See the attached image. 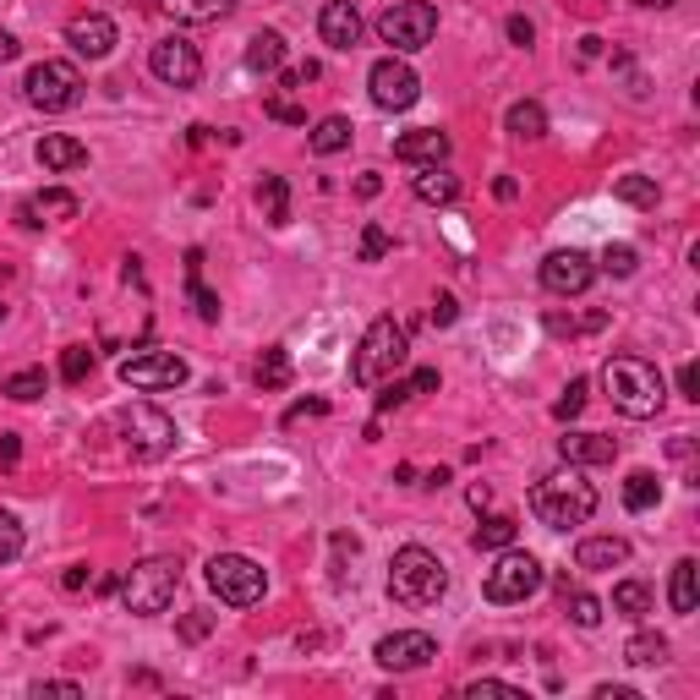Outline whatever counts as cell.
I'll use <instances>...</instances> for the list:
<instances>
[{
  "instance_id": "1",
  "label": "cell",
  "mask_w": 700,
  "mask_h": 700,
  "mask_svg": "<svg viewBox=\"0 0 700 700\" xmlns=\"http://www.w3.org/2000/svg\"><path fill=\"white\" fill-rule=\"evenodd\" d=\"M602 389H607L613 411L629 417V422H651V417L662 411V400H667L662 373H656L651 362H640V357H613V362L602 367Z\"/></svg>"
},
{
  "instance_id": "2",
  "label": "cell",
  "mask_w": 700,
  "mask_h": 700,
  "mask_svg": "<svg viewBox=\"0 0 700 700\" xmlns=\"http://www.w3.org/2000/svg\"><path fill=\"white\" fill-rule=\"evenodd\" d=\"M531 515L547 526V531H569V526H586L596 515V487L580 476V466L569 471H553L531 487Z\"/></svg>"
},
{
  "instance_id": "3",
  "label": "cell",
  "mask_w": 700,
  "mask_h": 700,
  "mask_svg": "<svg viewBox=\"0 0 700 700\" xmlns=\"http://www.w3.org/2000/svg\"><path fill=\"white\" fill-rule=\"evenodd\" d=\"M444 591H449V569H444L438 553H427V547L411 542V547H400V553L389 558V596H395L400 607H411V613L438 607Z\"/></svg>"
},
{
  "instance_id": "4",
  "label": "cell",
  "mask_w": 700,
  "mask_h": 700,
  "mask_svg": "<svg viewBox=\"0 0 700 700\" xmlns=\"http://www.w3.org/2000/svg\"><path fill=\"white\" fill-rule=\"evenodd\" d=\"M406 357H411V334H406V323L378 317V323L362 334L357 357H350V378H357L362 389H373V384L395 378V373L406 367Z\"/></svg>"
},
{
  "instance_id": "5",
  "label": "cell",
  "mask_w": 700,
  "mask_h": 700,
  "mask_svg": "<svg viewBox=\"0 0 700 700\" xmlns=\"http://www.w3.org/2000/svg\"><path fill=\"white\" fill-rule=\"evenodd\" d=\"M176 591H181V558H143L121 580V602L137 618H159L176 602Z\"/></svg>"
},
{
  "instance_id": "6",
  "label": "cell",
  "mask_w": 700,
  "mask_h": 700,
  "mask_svg": "<svg viewBox=\"0 0 700 700\" xmlns=\"http://www.w3.org/2000/svg\"><path fill=\"white\" fill-rule=\"evenodd\" d=\"M208 591H214L225 607H252V602H263L268 575H263V564L246 558V553H214V558H208Z\"/></svg>"
},
{
  "instance_id": "7",
  "label": "cell",
  "mask_w": 700,
  "mask_h": 700,
  "mask_svg": "<svg viewBox=\"0 0 700 700\" xmlns=\"http://www.w3.org/2000/svg\"><path fill=\"white\" fill-rule=\"evenodd\" d=\"M482 591H487V602H498V607L531 602V596L542 591V564L509 542V547H498V558H493V569H487Z\"/></svg>"
},
{
  "instance_id": "8",
  "label": "cell",
  "mask_w": 700,
  "mask_h": 700,
  "mask_svg": "<svg viewBox=\"0 0 700 700\" xmlns=\"http://www.w3.org/2000/svg\"><path fill=\"white\" fill-rule=\"evenodd\" d=\"M116 427H121V444H126L132 460H159V455L176 449V422L154 406H121Z\"/></svg>"
},
{
  "instance_id": "9",
  "label": "cell",
  "mask_w": 700,
  "mask_h": 700,
  "mask_svg": "<svg viewBox=\"0 0 700 700\" xmlns=\"http://www.w3.org/2000/svg\"><path fill=\"white\" fill-rule=\"evenodd\" d=\"M23 94H28L34 110L61 116V110H72V105L83 99V72H77L72 61H39V67H28Z\"/></svg>"
},
{
  "instance_id": "10",
  "label": "cell",
  "mask_w": 700,
  "mask_h": 700,
  "mask_svg": "<svg viewBox=\"0 0 700 700\" xmlns=\"http://www.w3.org/2000/svg\"><path fill=\"white\" fill-rule=\"evenodd\" d=\"M433 34H438V12L427 7V0H406V7H389V12L378 17V39L395 45V56L427 50Z\"/></svg>"
},
{
  "instance_id": "11",
  "label": "cell",
  "mask_w": 700,
  "mask_h": 700,
  "mask_svg": "<svg viewBox=\"0 0 700 700\" xmlns=\"http://www.w3.org/2000/svg\"><path fill=\"white\" fill-rule=\"evenodd\" d=\"M192 378V367L176 357V350H148V357H126L121 362V384L137 395H159V389H181Z\"/></svg>"
},
{
  "instance_id": "12",
  "label": "cell",
  "mask_w": 700,
  "mask_h": 700,
  "mask_svg": "<svg viewBox=\"0 0 700 700\" xmlns=\"http://www.w3.org/2000/svg\"><path fill=\"white\" fill-rule=\"evenodd\" d=\"M367 94H373L378 110H411L422 99V77L406 67V56H384L367 72Z\"/></svg>"
},
{
  "instance_id": "13",
  "label": "cell",
  "mask_w": 700,
  "mask_h": 700,
  "mask_svg": "<svg viewBox=\"0 0 700 700\" xmlns=\"http://www.w3.org/2000/svg\"><path fill=\"white\" fill-rule=\"evenodd\" d=\"M148 72L170 88H197L203 83V56H197L192 39H159L148 50Z\"/></svg>"
},
{
  "instance_id": "14",
  "label": "cell",
  "mask_w": 700,
  "mask_h": 700,
  "mask_svg": "<svg viewBox=\"0 0 700 700\" xmlns=\"http://www.w3.org/2000/svg\"><path fill=\"white\" fill-rule=\"evenodd\" d=\"M373 656H378V667H389V673H417V667H427V662L438 656V640H433L427 629H400V635H384V640L373 645Z\"/></svg>"
},
{
  "instance_id": "15",
  "label": "cell",
  "mask_w": 700,
  "mask_h": 700,
  "mask_svg": "<svg viewBox=\"0 0 700 700\" xmlns=\"http://www.w3.org/2000/svg\"><path fill=\"white\" fill-rule=\"evenodd\" d=\"M591 279H596V263L580 246H558L542 257V285L553 295H580V290H591Z\"/></svg>"
},
{
  "instance_id": "16",
  "label": "cell",
  "mask_w": 700,
  "mask_h": 700,
  "mask_svg": "<svg viewBox=\"0 0 700 700\" xmlns=\"http://www.w3.org/2000/svg\"><path fill=\"white\" fill-rule=\"evenodd\" d=\"M317 39L328 50H357L362 45V12L350 7V0H328V7L317 12Z\"/></svg>"
},
{
  "instance_id": "17",
  "label": "cell",
  "mask_w": 700,
  "mask_h": 700,
  "mask_svg": "<svg viewBox=\"0 0 700 700\" xmlns=\"http://www.w3.org/2000/svg\"><path fill=\"white\" fill-rule=\"evenodd\" d=\"M67 45H72L77 56H88V61H105V56L116 50V23H110L105 12L72 17V23H67Z\"/></svg>"
},
{
  "instance_id": "18",
  "label": "cell",
  "mask_w": 700,
  "mask_h": 700,
  "mask_svg": "<svg viewBox=\"0 0 700 700\" xmlns=\"http://www.w3.org/2000/svg\"><path fill=\"white\" fill-rule=\"evenodd\" d=\"M395 159H400V165H417V170H427V165H444V159H449V132H438V126L406 132V137L395 143Z\"/></svg>"
},
{
  "instance_id": "19",
  "label": "cell",
  "mask_w": 700,
  "mask_h": 700,
  "mask_svg": "<svg viewBox=\"0 0 700 700\" xmlns=\"http://www.w3.org/2000/svg\"><path fill=\"white\" fill-rule=\"evenodd\" d=\"M17 219H23L28 230H39V225H67V219H77V197H72V192H61V186L34 192V197L17 208Z\"/></svg>"
},
{
  "instance_id": "20",
  "label": "cell",
  "mask_w": 700,
  "mask_h": 700,
  "mask_svg": "<svg viewBox=\"0 0 700 700\" xmlns=\"http://www.w3.org/2000/svg\"><path fill=\"white\" fill-rule=\"evenodd\" d=\"M558 455H564L569 466H613V460H618V444L602 438V433H564V438H558Z\"/></svg>"
},
{
  "instance_id": "21",
  "label": "cell",
  "mask_w": 700,
  "mask_h": 700,
  "mask_svg": "<svg viewBox=\"0 0 700 700\" xmlns=\"http://www.w3.org/2000/svg\"><path fill=\"white\" fill-rule=\"evenodd\" d=\"M618 564H629V542L624 536H586L580 547H575V569H618Z\"/></svg>"
},
{
  "instance_id": "22",
  "label": "cell",
  "mask_w": 700,
  "mask_h": 700,
  "mask_svg": "<svg viewBox=\"0 0 700 700\" xmlns=\"http://www.w3.org/2000/svg\"><path fill=\"white\" fill-rule=\"evenodd\" d=\"M39 165L45 170H83L88 165V148L77 143V137H67V132H50V137H39Z\"/></svg>"
},
{
  "instance_id": "23",
  "label": "cell",
  "mask_w": 700,
  "mask_h": 700,
  "mask_svg": "<svg viewBox=\"0 0 700 700\" xmlns=\"http://www.w3.org/2000/svg\"><path fill=\"white\" fill-rule=\"evenodd\" d=\"M159 7H165V17H176V23H225L236 7H241V0H159Z\"/></svg>"
},
{
  "instance_id": "24",
  "label": "cell",
  "mask_w": 700,
  "mask_h": 700,
  "mask_svg": "<svg viewBox=\"0 0 700 700\" xmlns=\"http://www.w3.org/2000/svg\"><path fill=\"white\" fill-rule=\"evenodd\" d=\"M504 132L520 137V143H536V137H547V110H542L536 99H515V105L504 110Z\"/></svg>"
},
{
  "instance_id": "25",
  "label": "cell",
  "mask_w": 700,
  "mask_h": 700,
  "mask_svg": "<svg viewBox=\"0 0 700 700\" xmlns=\"http://www.w3.org/2000/svg\"><path fill=\"white\" fill-rule=\"evenodd\" d=\"M700 602V564L695 558H678L673 564V580H667V607L673 613H695Z\"/></svg>"
},
{
  "instance_id": "26",
  "label": "cell",
  "mask_w": 700,
  "mask_h": 700,
  "mask_svg": "<svg viewBox=\"0 0 700 700\" xmlns=\"http://www.w3.org/2000/svg\"><path fill=\"white\" fill-rule=\"evenodd\" d=\"M279 67H285V39H279V34H252V39H246V72L274 77Z\"/></svg>"
},
{
  "instance_id": "27",
  "label": "cell",
  "mask_w": 700,
  "mask_h": 700,
  "mask_svg": "<svg viewBox=\"0 0 700 700\" xmlns=\"http://www.w3.org/2000/svg\"><path fill=\"white\" fill-rule=\"evenodd\" d=\"M186 295H192V306H197V317L203 323H219V295L203 285V252H186Z\"/></svg>"
},
{
  "instance_id": "28",
  "label": "cell",
  "mask_w": 700,
  "mask_h": 700,
  "mask_svg": "<svg viewBox=\"0 0 700 700\" xmlns=\"http://www.w3.org/2000/svg\"><path fill=\"white\" fill-rule=\"evenodd\" d=\"M417 197H422V203H433V208H444V203H455V197H460V176H449L444 165H427V170L417 176Z\"/></svg>"
},
{
  "instance_id": "29",
  "label": "cell",
  "mask_w": 700,
  "mask_h": 700,
  "mask_svg": "<svg viewBox=\"0 0 700 700\" xmlns=\"http://www.w3.org/2000/svg\"><path fill=\"white\" fill-rule=\"evenodd\" d=\"M306 148H312L317 159H328V154H339V148H350V121H345V116H323V121L312 126V137H306Z\"/></svg>"
},
{
  "instance_id": "30",
  "label": "cell",
  "mask_w": 700,
  "mask_h": 700,
  "mask_svg": "<svg viewBox=\"0 0 700 700\" xmlns=\"http://www.w3.org/2000/svg\"><path fill=\"white\" fill-rule=\"evenodd\" d=\"M662 504V482L651 476V471H629L624 476V509L629 515H645V509H656Z\"/></svg>"
},
{
  "instance_id": "31",
  "label": "cell",
  "mask_w": 700,
  "mask_h": 700,
  "mask_svg": "<svg viewBox=\"0 0 700 700\" xmlns=\"http://www.w3.org/2000/svg\"><path fill=\"white\" fill-rule=\"evenodd\" d=\"M651 607H656L651 586H640V580H618V586H613V613H624V618H635V624H640Z\"/></svg>"
},
{
  "instance_id": "32",
  "label": "cell",
  "mask_w": 700,
  "mask_h": 700,
  "mask_svg": "<svg viewBox=\"0 0 700 700\" xmlns=\"http://www.w3.org/2000/svg\"><path fill=\"white\" fill-rule=\"evenodd\" d=\"M252 378H257V389H285V384H290V350H285V345H268Z\"/></svg>"
},
{
  "instance_id": "33",
  "label": "cell",
  "mask_w": 700,
  "mask_h": 700,
  "mask_svg": "<svg viewBox=\"0 0 700 700\" xmlns=\"http://www.w3.org/2000/svg\"><path fill=\"white\" fill-rule=\"evenodd\" d=\"M257 203H263L268 225H290V186H285V176H263Z\"/></svg>"
},
{
  "instance_id": "34",
  "label": "cell",
  "mask_w": 700,
  "mask_h": 700,
  "mask_svg": "<svg viewBox=\"0 0 700 700\" xmlns=\"http://www.w3.org/2000/svg\"><path fill=\"white\" fill-rule=\"evenodd\" d=\"M662 656H667V640H662V635H651V629L629 635V645H624V662H629V667H656Z\"/></svg>"
},
{
  "instance_id": "35",
  "label": "cell",
  "mask_w": 700,
  "mask_h": 700,
  "mask_svg": "<svg viewBox=\"0 0 700 700\" xmlns=\"http://www.w3.org/2000/svg\"><path fill=\"white\" fill-rule=\"evenodd\" d=\"M613 197L629 203V208H656V181H651V176H618Z\"/></svg>"
},
{
  "instance_id": "36",
  "label": "cell",
  "mask_w": 700,
  "mask_h": 700,
  "mask_svg": "<svg viewBox=\"0 0 700 700\" xmlns=\"http://www.w3.org/2000/svg\"><path fill=\"white\" fill-rule=\"evenodd\" d=\"M515 531H520V526H515V515H487V520L476 526V536H471V542H476V547H509V542H515Z\"/></svg>"
},
{
  "instance_id": "37",
  "label": "cell",
  "mask_w": 700,
  "mask_h": 700,
  "mask_svg": "<svg viewBox=\"0 0 700 700\" xmlns=\"http://www.w3.org/2000/svg\"><path fill=\"white\" fill-rule=\"evenodd\" d=\"M45 384H50V378H45L39 367H23V373H12L7 384H0V395H7V400H39Z\"/></svg>"
},
{
  "instance_id": "38",
  "label": "cell",
  "mask_w": 700,
  "mask_h": 700,
  "mask_svg": "<svg viewBox=\"0 0 700 700\" xmlns=\"http://www.w3.org/2000/svg\"><path fill=\"white\" fill-rule=\"evenodd\" d=\"M88 373H94V350H88V345H67V350H61V378H67V384H83Z\"/></svg>"
},
{
  "instance_id": "39",
  "label": "cell",
  "mask_w": 700,
  "mask_h": 700,
  "mask_svg": "<svg viewBox=\"0 0 700 700\" xmlns=\"http://www.w3.org/2000/svg\"><path fill=\"white\" fill-rule=\"evenodd\" d=\"M17 553H23V526H17L12 509H0V569H7Z\"/></svg>"
},
{
  "instance_id": "40",
  "label": "cell",
  "mask_w": 700,
  "mask_h": 700,
  "mask_svg": "<svg viewBox=\"0 0 700 700\" xmlns=\"http://www.w3.org/2000/svg\"><path fill=\"white\" fill-rule=\"evenodd\" d=\"M635 263H640V257H635V246H624V241H618V246H607V252H602V263H596V268H602V274H613V279H629V274H635Z\"/></svg>"
},
{
  "instance_id": "41",
  "label": "cell",
  "mask_w": 700,
  "mask_h": 700,
  "mask_svg": "<svg viewBox=\"0 0 700 700\" xmlns=\"http://www.w3.org/2000/svg\"><path fill=\"white\" fill-rule=\"evenodd\" d=\"M586 395H591V384H586V378H575V384H569V389L558 395V406H553V417H558V422H575V417L586 411Z\"/></svg>"
},
{
  "instance_id": "42",
  "label": "cell",
  "mask_w": 700,
  "mask_h": 700,
  "mask_svg": "<svg viewBox=\"0 0 700 700\" xmlns=\"http://www.w3.org/2000/svg\"><path fill=\"white\" fill-rule=\"evenodd\" d=\"M564 596H569V591H564ZM569 618H575L580 629H596V624H602V602L586 596V591H575V596H569Z\"/></svg>"
},
{
  "instance_id": "43",
  "label": "cell",
  "mask_w": 700,
  "mask_h": 700,
  "mask_svg": "<svg viewBox=\"0 0 700 700\" xmlns=\"http://www.w3.org/2000/svg\"><path fill=\"white\" fill-rule=\"evenodd\" d=\"M274 121H285V126H306V110L290 99V94H268V105H263Z\"/></svg>"
},
{
  "instance_id": "44",
  "label": "cell",
  "mask_w": 700,
  "mask_h": 700,
  "mask_svg": "<svg viewBox=\"0 0 700 700\" xmlns=\"http://www.w3.org/2000/svg\"><path fill=\"white\" fill-rule=\"evenodd\" d=\"M389 246H395V241H389V230H384V225H367V230H362V257H367V263H378Z\"/></svg>"
},
{
  "instance_id": "45",
  "label": "cell",
  "mask_w": 700,
  "mask_h": 700,
  "mask_svg": "<svg viewBox=\"0 0 700 700\" xmlns=\"http://www.w3.org/2000/svg\"><path fill=\"white\" fill-rule=\"evenodd\" d=\"M406 400H417L411 378H406V384H395V378H389V384H384V395H378V411H400Z\"/></svg>"
},
{
  "instance_id": "46",
  "label": "cell",
  "mask_w": 700,
  "mask_h": 700,
  "mask_svg": "<svg viewBox=\"0 0 700 700\" xmlns=\"http://www.w3.org/2000/svg\"><path fill=\"white\" fill-rule=\"evenodd\" d=\"M208 629H214V613H208V607H197V613L181 618V640H203Z\"/></svg>"
},
{
  "instance_id": "47",
  "label": "cell",
  "mask_w": 700,
  "mask_h": 700,
  "mask_svg": "<svg viewBox=\"0 0 700 700\" xmlns=\"http://www.w3.org/2000/svg\"><path fill=\"white\" fill-rule=\"evenodd\" d=\"M466 695H471V700H482V695H504V700H520V689H515V684H498V678H476V684H466Z\"/></svg>"
},
{
  "instance_id": "48",
  "label": "cell",
  "mask_w": 700,
  "mask_h": 700,
  "mask_svg": "<svg viewBox=\"0 0 700 700\" xmlns=\"http://www.w3.org/2000/svg\"><path fill=\"white\" fill-rule=\"evenodd\" d=\"M504 34H509V45H520V50H531V45H536V28H531L526 17H509V23H504Z\"/></svg>"
},
{
  "instance_id": "49",
  "label": "cell",
  "mask_w": 700,
  "mask_h": 700,
  "mask_svg": "<svg viewBox=\"0 0 700 700\" xmlns=\"http://www.w3.org/2000/svg\"><path fill=\"white\" fill-rule=\"evenodd\" d=\"M678 395H684V400H700V367H695V362L678 367Z\"/></svg>"
},
{
  "instance_id": "50",
  "label": "cell",
  "mask_w": 700,
  "mask_h": 700,
  "mask_svg": "<svg viewBox=\"0 0 700 700\" xmlns=\"http://www.w3.org/2000/svg\"><path fill=\"white\" fill-rule=\"evenodd\" d=\"M34 695H39V700H45V695H61V700H77L83 689H77L72 678H50V684H34Z\"/></svg>"
},
{
  "instance_id": "51",
  "label": "cell",
  "mask_w": 700,
  "mask_h": 700,
  "mask_svg": "<svg viewBox=\"0 0 700 700\" xmlns=\"http://www.w3.org/2000/svg\"><path fill=\"white\" fill-rule=\"evenodd\" d=\"M317 77H323V67L317 61H301L295 72H285V88H301V83H317Z\"/></svg>"
},
{
  "instance_id": "52",
  "label": "cell",
  "mask_w": 700,
  "mask_h": 700,
  "mask_svg": "<svg viewBox=\"0 0 700 700\" xmlns=\"http://www.w3.org/2000/svg\"><path fill=\"white\" fill-rule=\"evenodd\" d=\"M455 312H460V306H455V295H438V301H433V312H427V317H433V323H438V328H449V323H455Z\"/></svg>"
},
{
  "instance_id": "53",
  "label": "cell",
  "mask_w": 700,
  "mask_h": 700,
  "mask_svg": "<svg viewBox=\"0 0 700 700\" xmlns=\"http://www.w3.org/2000/svg\"><path fill=\"white\" fill-rule=\"evenodd\" d=\"M88 580H94V575H88V564H72V569L61 575V586H67L72 596H77V591H88Z\"/></svg>"
},
{
  "instance_id": "54",
  "label": "cell",
  "mask_w": 700,
  "mask_h": 700,
  "mask_svg": "<svg viewBox=\"0 0 700 700\" xmlns=\"http://www.w3.org/2000/svg\"><path fill=\"white\" fill-rule=\"evenodd\" d=\"M411 389H417V395H433V389H438V373H433V367H417V373H411Z\"/></svg>"
},
{
  "instance_id": "55",
  "label": "cell",
  "mask_w": 700,
  "mask_h": 700,
  "mask_svg": "<svg viewBox=\"0 0 700 700\" xmlns=\"http://www.w3.org/2000/svg\"><path fill=\"white\" fill-rule=\"evenodd\" d=\"M323 411H328L323 400H301V406H290V411H285V422H301V417H323Z\"/></svg>"
},
{
  "instance_id": "56",
  "label": "cell",
  "mask_w": 700,
  "mask_h": 700,
  "mask_svg": "<svg viewBox=\"0 0 700 700\" xmlns=\"http://www.w3.org/2000/svg\"><path fill=\"white\" fill-rule=\"evenodd\" d=\"M493 192H498V203H515V197H520V181H515V176H498Z\"/></svg>"
},
{
  "instance_id": "57",
  "label": "cell",
  "mask_w": 700,
  "mask_h": 700,
  "mask_svg": "<svg viewBox=\"0 0 700 700\" xmlns=\"http://www.w3.org/2000/svg\"><path fill=\"white\" fill-rule=\"evenodd\" d=\"M596 700H640V695H635V689H624V684H602V689H596Z\"/></svg>"
},
{
  "instance_id": "58",
  "label": "cell",
  "mask_w": 700,
  "mask_h": 700,
  "mask_svg": "<svg viewBox=\"0 0 700 700\" xmlns=\"http://www.w3.org/2000/svg\"><path fill=\"white\" fill-rule=\"evenodd\" d=\"M378 192H384V181H378V176H373V170H367V176H362V181H357V197H378Z\"/></svg>"
},
{
  "instance_id": "59",
  "label": "cell",
  "mask_w": 700,
  "mask_h": 700,
  "mask_svg": "<svg viewBox=\"0 0 700 700\" xmlns=\"http://www.w3.org/2000/svg\"><path fill=\"white\" fill-rule=\"evenodd\" d=\"M12 56H17V39H12L7 28H0V61H12Z\"/></svg>"
},
{
  "instance_id": "60",
  "label": "cell",
  "mask_w": 700,
  "mask_h": 700,
  "mask_svg": "<svg viewBox=\"0 0 700 700\" xmlns=\"http://www.w3.org/2000/svg\"><path fill=\"white\" fill-rule=\"evenodd\" d=\"M602 56V39H580V61H596Z\"/></svg>"
},
{
  "instance_id": "61",
  "label": "cell",
  "mask_w": 700,
  "mask_h": 700,
  "mask_svg": "<svg viewBox=\"0 0 700 700\" xmlns=\"http://www.w3.org/2000/svg\"><path fill=\"white\" fill-rule=\"evenodd\" d=\"M487 504H493V493H487V487L476 482V487H471V509H487Z\"/></svg>"
},
{
  "instance_id": "62",
  "label": "cell",
  "mask_w": 700,
  "mask_h": 700,
  "mask_svg": "<svg viewBox=\"0 0 700 700\" xmlns=\"http://www.w3.org/2000/svg\"><path fill=\"white\" fill-rule=\"evenodd\" d=\"M635 7H645V12H662V7H673V0H635Z\"/></svg>"
},
{
  "instance_id": "63",
  "label": "cell",
  "mask_w": 700,
  "mask_h": 700,
  "mask_svg": "<svg viewBox=\"0 0 700 700\" xmlns=\"http://www.w3.org/2000/svg\"><path fill=\"white\" fill-rule=\"evenodd\" d=\"M591 7H602V0H591Z\"/></svg>"
}]
</instances>
